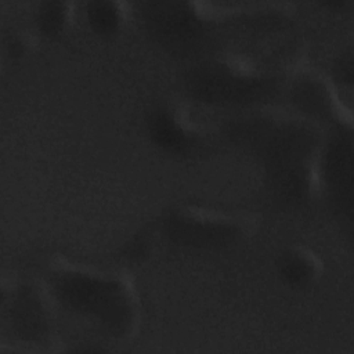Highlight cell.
Returning <instances> with one entry per match:
<instances>
[{
  "instance_id": "cell-4",
  "label": "cell",
  "mask_w": 354,
  "mask_h": 354,
  "mask_svg": "<svg viewBox=\"0 0 354 354\" xmlns=\"http://www.w3.org/2000/svg\"><path fill=\"white\" fill-rule=\"evenodd\" d=\"M278 272L286 285L292 288H304L315 277L317 264L307 252L293 249L285 252L279 257Z\"/></svg>"
},
{
  "instance_id": "cell-6",
  "label": "cell",
  "mask_w": 354,
  "mask_h": 354,
  "mask_svg": "<svg viewBox=\"0 0 354 354\" xmlns=\"http://www.w3.org/2000/svg\"><path fill=\"white\" fill-rule=\"evenodd\" d=\"M69 17L71 6L68 3L44 1L36 8L35 25L43 36L55 37L66 29Z\"/></svg>"
},
{
  "instance_id": "cell-2",
  "label": "cell",
  "mask_w": 354,
  "mask_h": 354,
  "mask_svg": "<svg viewBox=\"0 0 354 354\" xmlns=\"http://www.w3.org/2000/svg\"><path fill=\"white\" fill-rule=\"evenodd\" d=\"M6 300L10 325L21 339L36 340L46 333V307L36 289L25 285L17 286L10 290Z\"/></svg>"
},
{
  "instance_id": "cell-5",
  "label": "cell",
  "mask_w": 354,
  "mask_h": 354,
  "mask_svg": "<svg viewBox=\"0 0 354 354\" xmlns=\"http://www.w3.org/2000/svg\"><path fill=\"white\" fill-rule=\"evenodd\" d=\"M84 14L91 30L100 36L115 35L124 19L123 4L116 1H90L86 4Z\"/></svg>"
},
{
  "instance_id": "cell-1",
  "label": "cell",
  "mask_w": 354,
  "mask_h": 354,
  "mask_svg": "<svg viewBox=\"0 0 354 354\" xmlns=\"http://www.w3.org/2000/svg\"><path fill=\"white\" fill-rule=\"evenodd\" d=\"M50 289L66 310L106 328L111 335H123L131 326L136 313L133 293L118 278L57 267L50 272Z\"/></svg>"
},
{
  "instance_id": "cell-3",
  "label": "cell",
  "mask_w": 354,
  "mask_h": 354,
  "mask_svg": "<svg viewBox=\"0 0 354 354\" xmlns=\"http://www.w3.org/2000/svg\"><path fill=\"white\" fill-rule=\"evenodd\" d=\"M149 134L158 147L181 153L192 145V134L169 109H158L149 119Z\"/></svg>"
}]
</instances>
